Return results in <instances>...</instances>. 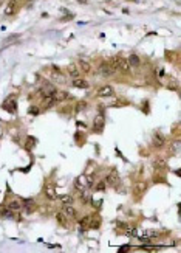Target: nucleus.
<instances>
[{"mask_svg":"<svg viewBox=\"0 0 181 253\" xmlns=\"http://www.w3.org/2000/svg\"><path fill=\"white\" fill-rule=\"evenodd\" d=\"M113 93H115V90H113V87L112 85H102V87H99V90L96 92V95L98 96H113Z\"/></svg>","mask_w":181,"mask_h":253,"instance_id":"nucleus-5","label":"nucleus"},{"mask_svg":"<svg viewBox=\"0 0 181 253\" xmlns=\"http://www.w3.org/2000/svg\"><path fill=\"white\" fill-rule=\"evenodd\" d=\"M56 219H57V222L60 224V225H67V216L64 214V213H56Z\"/></svg>","mask_w":181,"mask_h":253,"instance_id":"nucleus-23","label":"nucleus"},{"mask_svg":"<svg viewBox=\"0 0 181 253\" xmlns=\"http://www.w3.org/2000/svg\"><path fill=\"white\" fill-rule=\"evenodd\" d=\"M85 107H87V103H85V101H80V103L77 104V107H76V112H80V110L85 109Z\"/></svg>","mask_w":181,"mask_h":253,"instance_id":"nucleus-32","label":"nucleus"},{"mask_svg":"<svg viewBox=\"0 0 181 253\" xmlns=\"http://www.w3.org/2000/svg\"><path fill=\"white\" fill-rule=\"evenodd\" d=\"M3 2H5V0H0V5H2V3H3Z\"/></svg>","mask_w":181,"mask_h":253,"instance_id":"nucleus-36","label":"nucleus"},{"mask_svg":"<svg viewBox=\"0 0 181 253\" xmlns=\"http://www.w3.org/2000/svg\"><path fill=\"white\" fill-rule=\"evenodd\" d=\"M28 113H30V115H34V116H37L40 112H39V107H37V106H31V107L28 109Z\"/></svg>","mask_w":181,"mask_h":253,"instance_id":"nucleus-29","label":"nucleus"},{"mask_svg":"<svg viewBox=\"0 0 181 253\" xmlns=\"http://www.w3.org/2000/svg\"><path fill=\"white\" fill-rule=\"evenodd\" d=\"M88 186H90V183H88V179H87L85 176H79V177L76 179V188H77L79 191L87 190Z\"/></svg>","mask_w":181,"mask_h":253,"instance_id":"nucleus-7","label":"nucleus"},{"mask_svg":"<svg viewBox=\"0 0 181 253\" xmlns=\"http://www.w3.org/2000/svg\"><path fill=\"white\" fill-rule=\"evenodd\" d=\"M127 62H129L130 67H139L141 65V59H139L138 55H130L129 59H127Z\"/></svg>","mask_w":181,"mask_h":253,"instance_id":"nucleus-16","label":"nucleus"},{"mask_svg":"<svg viewBox=\"0 0 181 253\" xmlns=\"http://www.w3.org/2000/svg\"><path fill=\"white\" fill-rule=\"evenodd\" d=\"M76 65L79 67V72H84V73H90V72H92V65H90V62H87V61H84V59L77 61Z\"/></svg>","mask_w":181,"mask_h":253,"instance_id":"nucleus-11","label":"nucleus"},{"mask_svg":"<svg viewBox=\"0 0 181 253\" xmlns=\"http://www.w3.org/2000/svg\"><path fill=\"white\" fill-rule=\"evenodd\" d=\"M129 248H130V245H122V247H119V251H129Z\"/></svg>","mask_w":181,"mask_h":253,"instance_id":"nucleus-34","label":"nucleus"},{"mask_svg":"<svg viewBox=\"0 0 181 253\" xmlns=\"http://www.w3.org/2000/svg\"><path fill=\"white\" fill-rule=\"evenodd\" d=\"M67 72H68V75H70L73 79L80 76V72H79V68H77V65H76V64H70V65L67 67Z\"/></svg>","mask_w":181,"mask_h":253,"instance_id":"nucleus-12","label":"nucleus"},{"mask_svg":"<svg viewBox=\"0 0 181 253\" xmlns=\"http://www.w3.org/2000/svg\"><path fill=\"white\" fill-rule=\"evenodd\" d=\"M101 225V219H90V228H99Z\"/></svg>","mask_w":181,"mask_h":253,"instance_id":"nucleus-27","label":"nucleus"},{"mask_svg":"<svg viewBox=\"0 0 181 253\" xmlns=\"http://www.w3.org/2000/svg\"><path fill=\"white\" fill-rule=\"evenodd\" d=\"M62 213L67 216V217H76V210L71 203H65L64 208H62Z\"/></svg>","mask_w":181,"mask_h":253,"instance_id":"nucleus-10","label":"nucleus"},{"mask_svg":"<svg viewBox=\"0 0 181 253\" xmlns=\"http://www.w3.org/2000/svg\"><path fill=\"white\" fill-rule=\"evenodd\" d=\"M73 87L76 89H88V82L82 78H74L73 79Z\"/></svg>","mask_w":181,"mask_h":253,"instance_id":"nucleus-15","label":"nucleus"},{"mask_svg":"<svg viewBox=\"0 0 181 253\" xmlns=\"http://www.w3.org/2000/svg\"><path fill=\"white\" fill-rule=\"evenodd\" d=\"M25 2H30V0H25Z\"/></svg>","mask_w":181,"mask_h":253,"instance_id":"nucleus-37","label":"nucleus"},{"mask_svg":"<svg viewBox=\"0 0 181 253\" xmlns=\"http://www.w3.org/2000/svg\"><path fill=\"white\" fill-rule=\"evenodd\" d=\"M53 72H54V75H57V76L60 75V68H59L57 65H53Z\"/></svg>","mask_w":181,"mask_h":253,"instance_id":"nucleus-33","label":"nucleus"},{"mask_svg":"<svg viewBox=\"0 0 181 253\" xmlns=\"http://www.w3.org/2000/svg\"><path fill=\"white\" fill-rule=\"evenodd\" d=\"M45 196L50 199V200H54L56 199V190L53 185H47L45 186Z\"/></svg>","mask_w":181,"mask_h":253,"instance_id":"nucleus-17","label":"nucleus"},{"mask_svg":"<svg viewBox=\"0 0 181 253\" xmlns=\"http://www.w3.org/2000/svg\"><path fill=\"white\" fill-rule=\"evenodd\" d=\"M99 73H101V76L109 78V76H113V75L116 73V68L112 65V62L104 61V62H101V64H99Z\"/></svg>","mask_w":181,"mask_h":253,"instance_id":"nucleus-2","label":"nucleus"},{"mask_svg":"<svg viewBox=\"0 0 181 253\" xmlns=\"http://www.w3.org/2000/svg\"><path fill=\"white\" fill-rule=\"evenodd\" d=\"M16 8H17V2H16V0H10V3L6 5L5 13H6L8 16H11V14H14V13H16Z\"/></svg>","mask_w":181,"mask_h":253,"instance_id":"nucleus-18","label":"nucleus"},{"mask_svg":"<svg viewBox=\"0 0 181 253\" xmlns=\"http://www.w3.org/2000/svg\"><path fill=\"white\" fill-rule=\"evenodd\" d=\"M57 103H56V99L53 98V96H47V98H43V107L45 109H51V107H54Z\"/></svg>","mask_w":181,"mask_h":253,"instance_id":"nucleus-19","label":"nucleus"},{"mask_svg":"<svg viewBox=\"0 0 181 253\" xmlns=\"http://www.w3.org/2000/svg\"><path fill=\"white\" fill-rule=\"evenodd\" d=\"M105 183H109V185H112V186H116V185L119 183V174H118L116 171H112L110 174H107Z\"/></svg>","mask_w":181,"mask_h":253,"instance_id":"nucleus-6","label":"nucleus"},{"mask_svg":"<svg viewBox=\"0 0 181 253\" xmlns=\"http://www.w3.org/2000/svg\"><path fill=\"white\" fill-rule=\"evenodd\" d=\"M68 92H65V90H56L54 92V95H53V98L56 99V103H62V101H67L68 99Z\"/></svg>","mask_w":181,"mask_h":253,"instance_id":"nucleus-9","label":"nucleus"},{"mask_svg":"<svg viewBox=\"0 0 181 253\" xmlns=\"http://www.w3.org/2000/svg\"><path fill=\"white\" fill-rule=\"evenodd\" d=\"M146 188H147V185H146V182H138L136 185H135V188H133V191L138 194V196H141L144 191H146Z\"/></svg>","mask_w":181,"mask_h":253,"instance_id":"nucleus-20","label":"nucleus"},{"mask_svg":"<svg viewBox=\"0 0 181 253\" xmlns=\"http://www.w3.org/2000/svg\"><path fill=\"white\" fill-rule=\"evenodd\" d=\"M90 219H92V217H90V216H85V217H82L80 220H79V225H80V228H90Z\"/></svg>","mask_w":181,"mask_h":253,"instance_id":"nucleus-22","label":"nucleus"},{"mask_svg":"<svg viewBox=\"0 0 181 253\" xmlns=\"http://www.w3.org/2000/svg\"><path fill=\"white\" fill-rule=\"evenodd\" d=\"M104 126H105V115H104V113L96 115L95 120H93V131L102 132V131H104Z\"/></svg>","mask_w":181,"mask_h":253,"instance_id":"nucleus-4","label":"nucleus"},{"mask_svg":"<svg viewBox=\"0 0 181 253\" xmlns=\"http://www.w3.org/2000/svg\"><path fill=\"white\" fill-rule=\"evenodd\" d=\"M153 166L155 168H158V169H164L166 168V163H164V160H155V163H153Z\"/></svg>","mask_w":181,"mask_h":253,"instance_id":"nucleus-30","label":"nucleus"},{"mask_svg":"<svg viewBox=\"0 0 181 253\" xmlns=\"http://www.w3.org/2000/svg\"><path fill=\"white\" fill-rule=\"evenodd\" d=\"M92 205H93V207H99V205H101V200H95V199H93V200H92Z\"/></svg>","mask_w":181,"mask_h":253,"instance_id":"nucleus-35","label":"nucleus"},{"mask_svg":"<svg viewBox=\"0 0 181 253\" xmlns=\"http://www.w3.org/2000/svg\"><path fill=\"white\" fill-rule=\"evenodd\" d=\"M59 200L65 205V203H73V197L71 196H68V194H64V196H60L59 197Z\"/></svg>","mask_w":181,"mask_h":253,"instance_id":"nucleus-26","label":"nucleus"},{"mask_svg":"<svg viewBox=\"0 0 181 253\" xmlns=\"http://www.w3.org/2000/svg\"><path fill=\"white\" fill-rule=\"evenodd\" d=\"M22 205L25 207V210H27L28 213H31V211L36 208V202H34V199H30V197H28V199H23V200H22Z\"/></svg>","mask_w":181,"mask_h":253,"instance_id":"nucleus-14","label":"nucleus"},{"mask_svg":"<svg viewBox=\"0 0 181 253\" xmlns=\"http://www.w3.org/2000/svg\"><path fill=\"white\" fill-rule=\"evenodd\" d=\"M144 236L149 238V239H150V238H156V236H158V231H155V230H146V231H144Z\"/></svg>","mask_w":181,"mask_h":253,"instance_id":"nucleus-28","label":"nucleus"},{"mask_svg":"<svg viewBox=\"0 0 181 253\" xmlns=\"http://www.w3.org/2000/svg\"><path fill=\"white\" fill-rule=\"evenodd\" d=\"M56 90H57V89H56V85H53L51 82H45V84H43V85L39 89V95H40L42 98H47V96H53Z\"/></svg>","mask_w":181,"mask_h":253,"instance_id":"nucleus-3","label":"nucleus"},{"mask_svg":"<svg viewBox=\"0 0 181 253\" xmlns=\"http://www.w3.org/2000/svg\"><path fill=\"white\" fill-rule=\"evenodd\" d=\"M125 236L135 238V236H136V228H135V227H125Z\"/></svg>","mask_w":181,"mask_h":253,"instance_id":"nucleus-25","label":"nucleus"},{"mask_svg":"<svg viewBox=\"0 0 181 253\" xmlns=\"http://www.w3.org/2000/svg\"><path fill=\"white\" fill-rule=\"evenodd\" d=\"M152 145H153L155 148H162V146H164V137L159 135V134H155V135L152 137Z\"/></svg>","mask_w":181,"mask_h":253,"instance_id":"nucleus-13","label":"nucleus"},{"mask_svg":"<svg viewBox=\"0 0 181 253\" xmlns=\"http://www.w3.org/2000/svg\"><path fill=\"white\" fill-rule=\"evenodd\" d=\"M8 208L13 210V211H17V210L22 208V202H19V200H11V202L8 203Z\"/></svg>","mask_w":181,"mask_h":253,"instance_id":"nucleus-21","label":"nucleus"},{"mask_svg":"<svg viewBox=\"0 0 181 253\" xmlns=\"http://www.w3.org/2000/svg\"><path fill=\"white\" fill-rule=\"evenodd\" d=\"M112 65L116 68V72H124V73L130 72V65H129L127 59H124L122 56H115L112 59Z\"/></svg>","mask_w":181,"mask_h":253,"instance_id":"nucleus-1","label":"nucleus"},{"mask_svg":"<svg viewBox=\"0 0 181 253\" xmlns=\"http://www.w3.org/2000/svg\"><path fill=\"white\" fill-rule=\"evenodd\" d=\"M105 186H107L105 182H99V183L96 185V190H98V191H105Z\"/></svg>","mask_w":181,"mask_h":253,"instance_id":"nucleus-31","label":"nucleus"},{"mask_svg":"<svg viewBox=\"0 0 181 253\" xmlns=\"http://www.w3.org/2000/svg\"><path fill=\"white\" fill-rule=\"evenodd\" d=\"M3 109H5V110H8V112H11V113H14V112L17 110L16 99H13V98H6V101L3 103Z\"/></svg>","mask_w":181,"mask_h":253,"instance_id":"nucleus-8","label":"nucleus"},{"mask_svg":"<svg viewBox=\"0 0 181 253\" xmlns=\"http://www.w3.org/2000/svg\"><path fill=\"white\" fill-rule=\"evenodd\" d=\"M34 145H36V140H34L33 137H28V138H27V143H25V149H27V151H31Z\"/></svg>","mask_w":181,"mask_h":253,"instance_id":"nucleus-24","label":"nucleus"}]
</instances>
